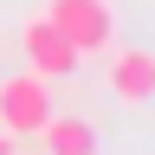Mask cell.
I'll use <instances>...</instances> for the list:
<instances>
[{"label": "cell", "instance_id": "1", "mask_svg": "<svg viewBox=\"0 0 155 155\" xmlns=\"http://www.w3.org/2000/svg\"><path fill=\"white\" fill-rule=\"evenodd\" d=\"M45 19L84 58H97V52L116 45V7H110V0H45Z\"/></svg>", "mask_w": 155, "mask_h": 155}, {"label": "cell", "instance_id": "2", "mask_svg": "<svg viewBox=\"0 0 155 155\" xmlns=\"http://www.w3.org/2000/svg\"><path fill=\"white\" fill-rule=\"evenodd\" d=\"M45 116H52V78H39V71L0 78V129H7L13 142L19 136H39Z\"/></svg>", "mask_w": 155, "mask_h": 155}, {"label": "cell", "instance_id": "3", "mask_svg": "<svg viewBox=\"0 0 155 155\" xmlns=\"http://www.w3.org/2000/svg\"><path fill=\"white\" fill-rule=\"evenodd\" d=\"M19 52H26V71H39V78H71L84 65V52H78L45 13H32L26 26H19Z\"/></svg>", "mask_w": 155, "mask_h": 155}, {"label": "cell", "instance_id": "4", "mask_svg": "<svg viewBox=\"0 0 155 155\" xmlns=\"http://www.w3.org/2000/svg\"><path fill=\"white\" fill-rule=\"evenodd\" d=\"M110 91H116V104L149 110L155 104V52L149 45H110Z\"/></svg>", "mask_w": 155, "mask_h": 155}, {"label": "cell", "instance_id": "5", "mask_svg": "<svg viewBox=\"0 0 155 155\" xmlns=\"http://www.w3.org/2000/svg\"><path fill=\"white\" fill-rule=\"evenodd\" d=\"M39 142H45V155H97V129L84 123V116H45V129H39Z\"/></svg>", "mask_w": 155, "mask_h": 155}, {"label": "cell", "instance_id": "6", "mask_svg": "<svg viewBox=\"0 0 155 155\" xmlns=\"http://www.w3.org/2000/svg\"><path fill=\"white\" fill-rule=\"evenodd\" d=\"M0 155H13V136H7V129H0Z\"/></svg>", "mask_w": 155, "mask_h": 155}]
</instances>
